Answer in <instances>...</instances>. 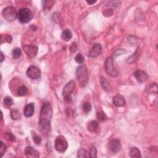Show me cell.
I'll list each match as a JSON object with an SVG mask.
<instances>
[{
    "label": "cell",
    "mask_w": 158,
    "mask_h": 158,
    "mask_svg": "<svg viewBox=\"0 0 158 158\" xmlns=\"http://www.w3.org/2000/svg\"><path fill=\"white\" fill-rule=\"evenodd\" d=\"M30 29H31V30H36V29H37V27H35V25H31L30 27Z\"/></svg>",
    "instance_id": "ab89813d"
},
{
    "label": "cell",
    "mask_w": 158,
    "mask_h": 158,
    "mask_svg": "<svg viewBox=\"0 0 158 158\" xmlns=\"http://www.w3.org/2000/svg\"><path fill=\"white\" fill-rule=\"evenodd\" d=\"M26 74L27 77L31 79H37L40 77L41 72L37 67L31 66L28 68Z\"/></svg>",
    "instance_id": "9c48e42d"
},
{
    "label": "cell",
    "mask_w": 158,
    "mask_h": 158,
    "mask_svg": "<svg viewBox=\"0 0 158 158\" xmlns=\"http://www.w3.org/2000/svg\"><path fill=\"white\" fill-rule=\"evenodd\" d=\"M35 109H34V104L29 103L25 106V107L23 109V113L27 117H30L33 116L34 114Z\"/></svg>",
    "instance_id": "9a60e30c"
},
{
    "label": "cell",
    "mask_w": 158,
    "mask_h": 158,
    "mask_svg": "<svg viewBox=\"0 0 158 158\" xmlns=\"http://www.w3.org/2000/svg\"><path fill=\"white\" fill-rule=\"evenodd\" d=\"M99 128V124L95 121H90L87 125V129L90 132H95Z\"/></svg>",
    "instance_id": "d6986e66"
},
{
    "label": "cell",
    "mask_w": 158,
    "mask_h": 158,
    "mask_svg": "<svg viewBox=\"0 0 158 158\" xmlns=\"http://www.w3.org/2000/svg\"><path fill=\"white\" fill-rule=\"evenodd\" d=\"M3 17L8 22H12L16 19L18 15V13L16 9L14 7H7L3 11Z\"/></svg>",
    "instance_id": "52a82bcc"
},
{
    "label": "cell",
    "mask_w": 158,
    "mask_h": 158,
    "mask_svg": "<svg viewBox=\"0 0 158 158\" xmlns=\"http://www.w3.org/2000/svg\"><path fill=\"white\" fill-rule=\"evenodd\" d=\"M75 60L78 63V64H83L85 61V58L81 54H78L75 58Z\"/></svg>",
    "instance_id": "f1b7e54d"
},
{
    "label": "cell",
    "mask_w": 158,
    "mask_h": 158,
    "mask_svg": "<svg viewBox=\"0 0 158 158\" xmlns=\"http://www.w3.org/2000/svg\"><path fill=\"white\" fill-rule=\"evenodd\" d=\"M77 46L76 45V43H72V45H71L70 46V50L72 53H75L76 51H77Z\"/></svg>",
    "instance_id": "e575fe53"
},
{
    "label": "cell",
    "mask_w": 158,
    "mask_h": 158,
    "mask_svg": "<svg viewBox=\"0 0 158 158\" xmlns=\"http://www.w3.org/2000/svg\"><path fill=\"white\" fill-rule=\"evenodd\" d=\"M21 54H22L21 50L20 48H15L13 51V56L14 59L19 58L21 56Z\"/></svg>",
    "instance_id": "484cf974"
},
{
    "label": "cell",
    "mask_w": 158,
    "mask_h": 158,
    "mask_svg": "<svg viewBox=\"0 0 158 158\" xmlns=\"http://www.w3.org/2000/svg\"><path fill=\"white\" fill-rule=\"evenodd\" d=\"M54 147L59 153H64L68 148V143L64 137L59 135L57 137L55 140Z\"/></svg>",
    "instance_id": "8992f818"
},
{
    "label": "cell",
    "mask_w": 158,
    "mask_h": 158,
    "mask_svg": "<svg viewBox=\"0 0 158 158\" xmlns=\"http://www.w3.org/2000/svg\"><path fill=\"white\" fill-rule=\"evenodd\" d=\"M105 70L109 76L112 77H116L118 75V70L114 62L113 57H109L105 62Z\"/></svg>",
    "instance_id": "3957f363"
},
{
    "label": "cell",
    "mask_w": 158,
    "mask_h": 158,
    "mask_svg": "<svg viewBox=\"0 0 158 158\" xmlns=\"http://www.w3.org/2000/svg\"><path fill=\"white\" fill-rule=\"evenodd\" d=\"M53 116V108L50 102L43 104L39 116L38 124L43 133H48L50 130V122Z\"/></svg>",
    "instance_id": "6da1fadb"
},
{
    "label": "cell",
    "mask_w": 158,
    "mask_h": 158,
    "mask_svg": "<svg viewBox=\"0 0 158 158\" xmlns=\"http://www.w3.org/2000/svg\"><path fill=\"white\" fill-rule=\"evenodd\" d=\"M82 109L85 113H88L91 111V110H92V105H91L90 102H84L82 106Z\"/></svg>",
    "instance_id": "d4e9b609"
},
{
    "label": "cell",
    "mask_w": 158,
    "mask_h": 158,
    "mask_svg": "<svg viewBox=\"0 0 158 158\" xmlns=\"http://www.w3.org/2000/svg\"><path fill=\"white\" fill-rule=\"evenodd\" d=\"M24 153L25 154V155L27 156V157H28L35 158V157H40L38 152L31 147H27L25 149Z\"/></svg>",
    "instance_id": "5bb4252c"
},
{
    "label": "cell",
    "mask_w": 158,
    "mask_h": 158,
    "mask_svg": "<svg viewBox=\"0 0 158 158\" xmlns=\"http://www.w3.org/2000/svg\"><path fill=\"white\" fill-rule=\"evenodd\" d=\"M120 7V1H109L103 8V14L106 17L111 16L115 9H119Z\"/></svg>",
    "instance_id": "5b68a950"
},
{
    "label": "cell",
    "mask_w": 158,
    "mask_h": 158,
    "mask_svg": "<svg viewBox=\"0 0 158 158\" xmlns=\"http://www.w3.org/2000/svg\"><path fill=\"white\" fill-rule=\"evenodd\" d=\"M75 88H76V84H75L74 81H70L63 88L62 92V96L64 97L66 96H71V94L74 92Z\"/></svg>",
    "instance_id": "30bf717a"
},
{
    "label": "cell",
    "mask_w": 158,
    "mask_h": 158,
    "mask_svg": "<svg viewBox=\"0 0 158 158\" xmlns=\"http://www.w3.org/2000/svg\"><path fill=\"white\" fill-rule=\"evenodd\" d=\"M7 147L4 144L3 141H1V147H0V153H1V157H3L4 153L6 151Z\"/></svg>",
    "instance_id": "d6a6232c"
},
{
    "label": "cell",
    "mask_w": 158,
    "mask_h": 158,
    "mask_svg": "<svg viewBox=\"0 0 158 158\" xmlns=\"http://www.w3.org/2000/svg\"><path fill=\"white\" fill-rule=\"evenodd\" d=\"M96 117L99 121H105L107 118V116H106V114L102 111H99L96 113Z\"/></svg>",
    "instance_id": "4316f807"
},
{
    "label": "cell",
    "mask_w": 158,
    "mask_h": 158,
    "mask_svg": "<svg viewBox=\"0 0 158 158\" xmlns=\"http://www.w3.org/2000/svg\"><path fill=\"white\" fill-rule=\"evenodd\" d=\"M5 137L6 138V139L8 141H14L15 140V136L13 135V133H6L5 134Z\"/></svg>",
    "instance_id": "f546056e"
},
{
    "label": "cell",
    "mask_w": 158,
    "mask_h": 158,
    "mask_svg": "<svg viewBox=\"0 0 158 158\" xmlns=\"http://www.w3.org/2000/svg\"><path fill=\"white\" fill-rule=\"evenodd\" d=\"M110 149L113 153H117L118 151H120L121 148V141L118 140H113L110 142Z\"/></svg>",
    "instance_id": "2e32d148"
},
{
    "label": "cell",
    "mask_w": 158,
    "mask_h": 158,
    "mask_svg": "<svg viewBox=\"0 0 158 158\" xmlns=\"http://www.w3.org/2000/svg\"><path fill=\"white\" fill-rule=\"evenodd\" d=\"M23 49L27 56L29 58H33L38 53V47L35 45H30L23 46Z\"/></svg>",
    "instance_id": "ba28073f"
},
{
    "label": "cell",
    "mask_w": 158,
    "mask_h": 158,
    "mask_svg": "<svg viewBox=\"0 0 158 158\" xmlns=\"http://www.w3.org/2000/svg\"><path fill=\"white\" fill-rule=\"evenodd\" d=\"M11 116L13 120H17L21 118V113L17 109H13L11 110Z\"/></svg>",
    "instance_id": "cb8c5ba5"
},
{
    "label": "cell",
    "mask_w": 158,
    "mask_h": 158,
    "mask_svg": "<svg viewBox=\"0 0 158 158\" xmlns=\"http://www.w3.org/2000/svg\"><path fill=\"white\" fill-rule=\"evenodd\" d=\"M100 82H101V85L102 88H103V90L106 92H109L110 90H111L112 88L111 86H110L109 83L107 81V80L104 77H101L100 78Z\"/></svg>",
    "instance_id": "e0dca14e"
},
{
    "label": "cell",
    "mask_w": 158,
    "mask_h": 158,
    "mask_svg": "<svg viewBox=\"0 0 158 158\" xmlns=\"http://www.w3.org/2000/svg\"><path fill=\"white\" fill-rule=\"evenodd\" d=\"M61 37L64 41L68 42L72 37V33L69 29H66L62 31L61 34Z\"/></svg>",
    "instance_id": "ffe728a7"
},
{
    "label": "cell",
    "mask_w": 158,
    "mask_h": 158,
    "mask_svg": "<svg viewBox=\"0 0 158 158\" xmlns=\"http://www.w3.org/2000/svg\"><path fill=\"white\" fill-rule=\"evenodd\" d=\"M33 13L29 9L23 7L18 12L19 21L21 23H26L29 22L33 18Z\"/></svg>",
    "instance_id": "277c9868"
},
{
    "label": "cell",
    "mask_w": 158,
    "mask_h": 158,
    "mask_svg": "<svg viewBox=\"0 0 158 158\" xmlns=\"http://www.w3.org/2000/svg\"><path fill=\"white\" fill-rule=\"evenodd\" d=\"M28 93V89L26 87L25 85H22L17 89V93L19 96H25Z\"/></svg>",
    "instance_id": "7402d4cb"
},
{
    "label": "cell",
    "mask_w": 158,
    "mask_h": 158,
    "mask_svg": "<svg viewBox=\"0 0 158 158\" xmlns=\"http://www.w3.org/2000/svg\"><path fill=\"white\" fill-rule=\"evenodd\" d=\"M64 100L67 102H70L72 101V98L71 96H66L64 97Z\"/></svg>",
    "instance_id": "d590c367"
},
{
    "label": "cell",
    "mask_w": 158,
    "mask_h": 158,
    "mask_svg": "<svg viewBox=\"0 0 158 158\" xmlns=\"http://www.w3.org/2000/svg\"><path fill=\"white\" fill-rule=\"evenodd\" d=\"M86 3H87L88 5H93V4L96 3V1H86Z\"/></svg>",
    "instance_id": "f35d334b"
},
{
    "label": "cell",
    "mask_w": 158,
    "mask_h": 158,
    "mask_svg": "<svg viewBox=\"0 0 158 158\" xmlns=\"http://www.w3.org/2000/svg\"><path fill=\"white\" fill-rule=\"evenodd\" d=\"M96 148L95 147H93L92 149H90V153H89V156L91 158H93V157H96Z\"/></svg>",
    "instance_id": "1f68e13d"
},
{
    "label": "cell",
    "mask_w": 158,
    "mask_h": 158,
    "mask_svg": "<svg viewBox=\"0 0 158 158\" xmlns=\"http://www.w3.org/2000/svg\"><path fill=\"white\" fill-rule=\"evenodd\" d=\"M134 76L136 78L137 80L140 83H143L147 80L148 76L147 74L143 70H138L134 73Z\"/></svg>",
    "instance_id": "7c38bea8"
},
{
    "label": "cell",
    "mask_w": 158,
    "mask_h": 158,
    "mask_svg": "<svg viewBox=\"0 0 158 158\" xmlns=\"http://www.w3.org/2000/svg\"><path fill=\"white\" fill-rule=\"evenodd\" d=\"M157 85L156 84H151L147 86L145 89L146 92L148 94H157Z\"/></svg>",
    "instance_id": "ac0fdd59"
},
{
    "label": "cell",
    "mask_w": 158,
    "mask_h": 158,
    "mask_svg": "<svg viewBox=\"0 0 158 158\" xmlns=\"http://www.w3.org/2000/svg\"><path fill=\"white\" fill-rule=\"evenodd\" d=\"M33 140L37 145H40L42 142V138L40 136L37 135H35L33 137Z\"/></svg>",
    "instance_id": "836d02e7"
},
{
    "label": "cell",
    "mask_w": 158,
    "mask_h": 158,
    "mask_svg": "<svg viewBox=\"0 0 158 158\" xmlns=\"http://www.w3.org/2000/svg\"><path fill=\"white\" fill-rule=\"evenodd\" d=\"M86 150L84 149H80V150H78V154H77V157H87V155H86Z\"/></svg>",
    "instance_id": "4dcf8cb0"
},
{
    "label": "cell",
    "mask_w": 158,
    "mask_h": 158,
    "mask_svg": "<svg viewBox=\"0 0 158 158\" xmlns=\"http://www.w3.org/2000/svg\"><path fill=\"white\" fill-rule=\"evenodd\" d=\"M76 77L82 87H84L88 82V72L86 66L82 65L79 66L76 70Z\"/></svg>",
    "instance_id": "7a4b0ae2"
},
{
    "label": "cell",
    "mask_w": 158,
    "mask_h": 158,
    "mask_svg": "<svg viewBox=\"0 0 158 158\" xmlns=\"http://www.w3.org/2000/svg\"><path fill=\"white\" fill-rule=\"evenodd\" d=\"M5 42L9 43H11L12 40H13L11 35H6V37H5Z\"/></svg>",
    "instance_id": "8d00e7d4"
},
{
    "label": "cell",
    "mask_w": 158,
    "mask_h": 158,
    "mask_svg": "<svg viewBox=\"0 0 158 158\" xmlns=\"http://www.w3.org/2000/svg\"><path fill=\"white\" fill-rule=\"evenodd\" d=\"M129 155L133 158H138L141 157V153L140 150L136 147L132 148L130 150Z\"/></svg>",
    "instance_id": "44dd1931"
},
{
    "label": "cell",
    "mask_w": 158,
    "mask_h": 158,
    "mask_svg": "<svg viewBox=\"0 0 158 158\" xmlns=\"http://www.w3.org/2000/svg\"><path fill=\"white\" fill-rule=\"evenodd\" d=\"M4 104L7 107H10L13 104V100L11 97H6L4 99Z\"/></svg>",
    "instance_id": "83f0119b"
},
{
    "label": "cell",
    "mask_w": 158,
    "mask_h": 158,
    "mask_svg": "<svg viewBox=\"0 0 158 158\" xmlns=\"http://www.w3.org/2000/svg\"><path fill=\"white\" fill-rule=\"evenodd\" d=\"M54 3V1H43V7L44 10H50Z\"/></svg>",
    "instance_id": "603a6c76"
},
{
    "label": "cell",
    "mask_w": 158,
    "mask_h": 158,
    "mask_svg": "<svg viewBox=\"0 0 158 158\" xmlns=\"http://www.w3.org/2000/svg\"><path fill=\"white\" fill-rule=\"evenodd\" d=\"M150 150H151V151H157V148L156 147H150Z\"/></svg>",
    "instance_id": "74e56055"
},
{
    "label": "cell",
    "mask_w": 158,
    "mask_h": 158,
    "mask_svg": "<svg viewBox=\"0 0 158 158\" xmlns=\"http://www.w3.org/2000/svg\"><path fill=\"white\" fill-rule=\"evenodd\" d=\"M1 62H2L4 60V59H5V58H4V55L3 54V53H1Z\"/></svg>",
    "instance_id": "60d3db41"
},
{
    "label": "cell",
    "mask_w": 158,
    "mask_h": 158,
    "mask_svg": "<svg viewBox=\"0 0 158 158\" xmlns=\"http://www.w3.org/2000/svg\"><path fill=\"white\" fill-rule=\"evenodd\" d=\"M113 104L117 107H122L125 105V98L121 94H117L113 98L112 100Z\"/></svg>",
    "instance_id": "4fadbf2b"
},
{
    "label": "cell",
    "mask_w": 158,
    "mask_h": 158,
    "mask_svg": "<svg viewBox=\"0 0 158 158\" xmlns=\"http://www.w3.org/2000/svg\"><path fill=\"white\" fill-rule=\"evenodd\" d=\"M102 48L101 45L96 43L94 44L91 49L89 53V56L91 58H96L98 56H100L101 53Z\"/></svg>",
    "instance_id": "8fae6325"
}]
</instances>
